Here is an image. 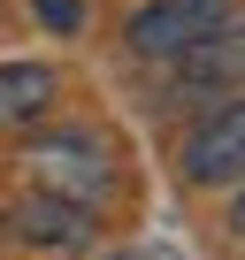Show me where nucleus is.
<instances>
[{
	"label": "nucleus",
	"mask_w": 245,
	"mask_h": 260,
	"mask_svg": "<svg viewBox=\"0 0 245 260\" xmlns=\"http://www.w3.org/2000/svg\"><path fill=\"white\" fill-rule=\"evenodd\" d=\"M184 184L215 191V184H245V92H230L222 107H207L184 138Z\"/></svg>",
	"instance_id": "nucleus-3"
},
{
	"label": "nucleus",
	"mask_w": 245,
	"mask_h": 260,
	"mask_svg": "<svg viewBox=\"0 0 245 260\" xmlns=\"http://www.w3.org/2000/svg\"><path fill=\"white\" fill-rule=\"evenodd\" d=\"M8 230H16V245H31V252H77V245L92 237V207L54 199V191H23V199L8 207Z\"/></svg>",
	"instance_id": "nucleus-4"
},
{
	"label": "nucleus",
	"mask_w": 245,
	"mask_h": 260,
	"mask_svg": "<svg viewBox=\"0 0 245 260\" xmlns=\"http://www.w3.org/2000/svg\"><path fill=\"white\" fill-rule=\"evenodd\" d=\"M230 16H237V0H146V8L122 23V46L138 61H176L199 39H215Z\"/></svg>",
	"instance_id": "nucleus-1"
},
{
	"label": "nucleus",
	"mask_w": 245,
	"mask_h": 260,
	"mask_svg": "<svg viewBox=\"0 0 245 260\" xmlns=\"http://www.w3.org/2000/svg\"><path fill=\"white\" fill-rule=\"evenodd\" d=\"M245 84V16H230L215 39H199L192 54H176V92H207V100H230Z\"/></svg>",
	"instance_id": "nucleus-5"
},
{
	"label": "nucleus",
	"mask_w": 245,
	"mask_h": 260,
	"mask_svg": "<svg viewBox=\"0 0 245 260\" xmlns=\"http://www.w3.org/2000/svg\"><path fill=\"white\" fill-rule=\"evenodd\" d=\"M62 77L46 61H0V130H31L46 107H54Z\"/></svg>",
	"instance_id": "nucleus-6"
},
{
	"label": "nucleus",
	"mask_w": 245,
	"mask_h": 260,
	"mask_svg": "<svg viewBox=\"0 0 245 260\" xmlns=\"http://www.w3.org/2000/svg\"><path fill=\"white\" fill-rule=\"evenodd\" d=\"M31 16H39L46 31H62V39H69V31L84 23V0H31Z\"/></svg>",
	"instance_id": "nucleus-7"
},
{
	"label": "nucleus",
	"mask_w": 245,
	"mask_h": 260,
	"mask_svg": "<svg viewBox=\"0 0 245 260\" xmlns=\"http://www.w3.org/2000/svg\"><path fill=\"white\" fill-rule=\"evenodd\" d=\"M23 169H31L39 191L77 199V207H92L107 191V146L92 138V130H39V138L23 146Z\"/></svg>",
	"instance_id": "nucleus-2"
},
{
	"label": "nucleus",
	"mask_w": 245,
	"mask_h": 260,
	"mask_svg": "<svg viewBox=\"0 0 245 260\" xmlns=\"http://www.w3.org/2000/svg\"><path fill=\"white\" fill-rule=\"evenodd\" d=\"M100 260H146V252H100Z\"/></svg>",
	"instance_id": "nucleus-8"
},
{
	"label": "nucleus",
	"mask_w": 245,
	"mask_h": 260,
	"mask_svg": "<svg viewBox=\"0 0 245 260\" xmlns=\"http://www.w3.org/2000/svg\"><path fill=\"white\" fill-rule=\"evenodd\" d=\"M237 237H245V191H237Z\"/></svg>",
	"instance_id": "nucleus-9"
}]
</instances>
